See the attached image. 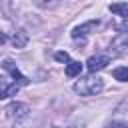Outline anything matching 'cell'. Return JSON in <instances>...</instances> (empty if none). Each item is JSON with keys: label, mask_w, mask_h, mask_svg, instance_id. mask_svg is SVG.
Returning <instances> with one entry per match:
<instances>
[{"label": "cell", "mask_w": 128, "mask_h": 128, "mask_svg": "<svg viewBox=\"0 0 128 128\" xmlns=\"http://www.w3.org/2000/svg\"><path fill=\"white\" fill-rule=\"evenodd\" d=\"M72 88H74V92L80 94V96H96V94H100V92L104 90V80H102L100 76L90 74V76L78 78Z\"/></svg>", "instance_id": "6da1fadb"}, {"label": "cell", "mask_w": 128, "mask_h": 128, "mask_svg": "<svg viewBox=\"0 0 128 128\" xmlns=\"http://www.w3.org/2000/svg\"><path fill=\"white\" fill-rule=\"evenodd\" d=\"M80 72H82V64L80 62H76V60H68L66 62V76L68 78H76V76H80Z\"/></svg>", "instance_id": "9c48e42d"}, {"label": "cell", "mask_w": 128, "mask_h": 128, "mask_svg": "<svg viewBox=\"0 0 128 128\" xmlns=\"http://www.w3.org/2000/svg\"><path fill=\"white\" fill-rule=\"evenodd\" d=\"M6 40H8V38H6V34L0 30V46H4V44H6Z\"/></svg>", "instance_id": "2e32d148"}, {"label": "cell", "mask_w": 128, "mask_h": 128, "mask_svg": "<svg viewBox=\"0 0 128 128\" xmlns=\"http://www.w3.org/2000/svg\"><path fill=\"white\" fill-rule=\"evenodd\" d=\"M110 52H112V56H126V54H128V34H126V32H120V34L112 40Z\"/></svg>", "instance_id": "3957f363"}, {"label": "cell", "mask_w": 128, "mask_h": 128, "mask_svg": "<svg viewBox=\"0 0 128 128\" xmlns=\"http://www.w3.org/2000/svg\"><path fill=\"white\" fill-rule=\"evenodd\" d=\"M2 68H4V70H8V72L12 74V78H16V84H20V86H22V84H28V82H30V80H28V78L18 70V66H16L10 58H6V60L2 62Z\"/></svg>", "instance_id": "5b68a950"}, {"label": "cell", "mask_w": 128, "mask_h": 128, "mask_svg": "<svg viewBox=\"0 0 128 128\" xmlns=\"http://www.w3.org/2000/svg\"><path fill=\"white\" fill-rule=\"evenodd\" d=\"M30 114V106L28 104H24V102H10L6 108H4V116L8 118V120H22V118H26Z\"/></svg>", "instance_id": "7a4b0ae2"}, {"label": "cell", "mask_w": 128, "mask_h": 128, "mask_svg": "<svg viewBox=\"0 0 128 128\" xmlns=\"http://www.w3.org/2000/svg\"><path fill=\"white\" fill-rule=\"evenodd\" d=\"M20 90V84L16 82H8L6 78L0 76V98H10V96H16Z\"/></svg>", "instance_id": "8992f818"}, {"label": "cell", "mask_w": 128, "mask_h": 128, "mask_svg": "<svg viewBox=\"0 0 128 128\" xmlns=\"http://www.w3.org/2000/svg\"><path fill=\"white\" fill-rule=\"evenodd\" d=\"M108 64H110V56L98 54V56H92V58H88V62H86V68H88V72H90V74H94V72H98V70L106 68Z\"/></svg>", "instance_id": "277c9868"}, {"label": "cell", "mask_w": 128, "mask_h": 128, "mask_svg": "<svg viewBox=\"0 0 128 128\" xmlns=\"http://www.w3.org/2000/svg\"><path fill=\"white\" fill-rule=\"evenodd\" d=\"M62 0H34V4L42 10H54L56 6H60Z\"/></svg>", "instance_id": "7c38bea8"}, {"label": "cell", "mask_w": 128, "mask_h": 128, "mask_svg": "<svg viewBox=\"0 0 128 128\" xmlns=\"http://www.w3.org/2000/svg\"><path fill=\"white\" fill-rule=\"evenodd\" d=\"M126 126H128V124H126V120H116V118H114V120H110V122L106 124V128H126Z\"/></svg>", "instance_id": "5bb4252c"}, {"label": "cell", "mask_w": 128, "mask_h": 128, "mask_svg": "<svg viewBox=\"0 0 128 128\" xmlns=\"http://www.w3.org/2000/svg\"><path fill=\"white\" fill-rule=\"evenodd\" d=\"M98 24H100L98 20H88V22H84V24L76 26V28L72 30V38H80V36H86V34H88L90 30H94Z\"/></svg>", "instance_id": "52a82bcc"}, {"label": "cell", "mask_w": 128, "mask_h": 128, "mask_svg": "<svg viewBox=\"0 0 128 128\" xmlns=\"http://www.w3.org/2000/svg\"><path fill=\"white\" fill-rule=\"evenodd\" d=\"M112 76H114L118 82H128V68H126V66L114 68V70H112Z\"/></svg>", "instance_id": "4fadbf2b"}, {"label": "cell", "mask_w": 128, "mask_h": 128, "mask_svg": "<svg viewBox=\"0 0 128 128\" xmlns=\"http://www.w3.org/2000/svg\"><path fill=\"white\" fill-rule=\"evenodd\" d=\"M38 126H40V118H36V120L32 122L30 114H28L26 118H22V120H16V122H14V128H38Z\"/></svg>", "instance_id": "30bf717a"}, {"label": "cell", "mask_w": 128, "mask_h": 128, "mask_svg": "<svg viewBox=\"0 0 128 128\" xmlns=\"http://www.w3.org/2000/svg\"><path fill=\"white\" fill-rule=\"evenodd\" d=\"M108 10H110L112 14H118L120 18H126V16H128V4H126V2H118V4H110V6H108Z\"/></svg>", "instance_id": "8fae6325"}, {"label": "cell", "mask_w": 128, "mask_h": 128, "mask_svg": "<svg viewBox=\"0 0 128 128\" xmlns=\"http://www.w3.org/2000/svg\"><path fill=\"white\" fill-rule=\"evenodd\" d=\"M10 42H12V46H14V48H24V46L28 44V34H26V30L18 28V30L12 34Z\"/></svg>", "instance_id": "ba28073f"}, {"label": "cell", "mask_w": 128, "mask_h": 128, "mask_svg": "<svg viewBox=\"0 0 128 128\" xmlns=\"http://www.w3.org/2000/svg\"><path fill=\"white\" fill-rule=\"evenodd\" d=\"M56 60H58V62H68L70 56H68L66 52H56Z\"/></svg>", "instance_id": "9a60e30c"}]
</instances>
